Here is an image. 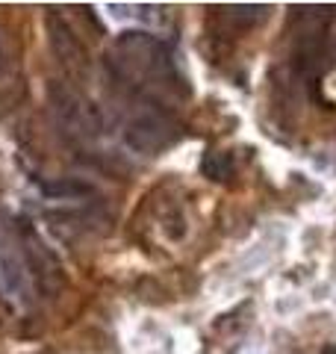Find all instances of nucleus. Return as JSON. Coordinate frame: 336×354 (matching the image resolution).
Listing matches in <instances>:
<instances>
[{
  "mask_svg": "<svg viewBox=\"0 0 336 354\" xmlns=\"http://www.w3.org/2000/svg\"><path fill=\"white\" fill-rule=\"evenodd\" d=\"M177 139V121L162 113V109H148L139 118L130 121L127 127V142L130 148H136L142 153H153L168 148Z\"/></svg>",
  "mask_w": 336,
  "mask_h": 354,
  "instance_id": "obj_1",
  "label": "nucleus"
},
{
  "mask_svg": "<svg viewBox=\"0 0 336 354\" xmlns=\"http://www.w3.org/2000/svg\"><path fill=\"white\" fill-rule=\"evenodd\" d=\"M56 109H59L62 121L71 127V133H80V136H95L100 130V121H97V113L88 104H83L80 97L68 88H56Z\"/></svg>",
  "mask_w": 336,
  "mask_h": 354,
  "instance_id": "obj_2",
  "label": "nucleus"
},
{
  "mask_svg": "<svg viewBox=\"0 0 336 354\" xmlns=\"http://www.w3.org/2000/svg\"><path fill=\"white\" fill-rule=\"evenodd\" d=\"M50 32H53V48L59 53V59L65 62V68L74 74L88 71V62L83 59V48H80V41L71 36V30L59 24V21H50Z\"/></svg>",
  "mask_w": 336,
  "mask_h": 354,
  "instance_id": "obj_3",
  "label": "nucleus"
},
{
  "mask_svg": "<svg viewBox=\"0 0 336 354\" xmlns=\"http://www.w3.org/2000/svg\"><path fill=\"white\" fill-rule=\"evenodd\" d=\"M6 71V48H3V41H0V74Z\"/></svg>",
  "mask_w": 336,
  "mask_h": 354,
  "instance_id": "obj_4",
  "label": "nucleus"
}]
</instances>
